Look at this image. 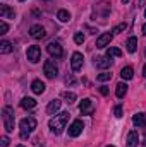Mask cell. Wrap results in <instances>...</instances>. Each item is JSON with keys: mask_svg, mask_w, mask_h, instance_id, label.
Segmentation results:
<instances>
[{"mask_svg": "<svg viewBox=\"0 0 146 147\" xmlns=\"http://www.w3.org/2000/svg\"><path fill=\"white\" fill-rule=\"evenodd\" d=\"M126 46H127V51L129 53H134L136 50H138V38H129L127 39V43H126Z\"/></svg>", "mask_w": 146, "mask_h": 147, "instance_id": "obj_22", "label": "cell"}, {"mask_svg": "<svg viewBox=\"0 0 146 147\" xmlns=\"http://www.w3.org/2000/svg\"><path fill=\"white\" fill-rule=\"evenodd\" d=\"M0 16H2V19H14L16 12L9 5H0Z\"/></svg>", "mask_w": 146, "mask_h": 147, "instance_id": "obj_13", "label": "cell"}, {"mask_svg": "<svg viewBox=\"0 0 146 147\" xmlns=\"http://www.w3.org/2000/svg\"><path fill=\"white\" fill-rule=\"evenodd\" d=\"M95 65L98 67V69H110L112 67V58L110 57H98L96 60H95Z\"/></svg>", "mask_w": 146, "mask_h": 147, "instance_id": "obj_11", "label": "cell"}, {"mask_svg": "<svg viewBox=\"0 0 146 147\" xmlns=\"http://www.w3.org/2000/svg\"><path fill=\"white\" fill-rule=\"evenodd\" d=\"M14 48H12V43L10 41H7V39H2L0 41V53H3V55H7V53H10Z\"/></svg>", "mask_w": 146, "mask_h": 147, "instance_id": "obj_20", "label": "cell"}, {"mask_svg": "<svg viewBox=\"0 0 146 147\" xmlns=\"http://www.w3.org/2000/svg\"><path fill=\"white\" fill-rule=\"evenodd\" d=\"M100 94H103V96H107V94H108V87H105V86H102V87H100Z\"/></svg>", "mask_w": 146, "mask_h": 147, "instance_id": "obj_33", "label": "cell"}, {"mask_svg": "<svg viewBox=\"0 0 146 147\" xmlns=\"http://www.w3.org/2000/svg\"><path fill=\"white\" fill-rule=\"evenodd\" d=\"M2 121H3V128L7 132H14V123H16V118H14V110L10 106H5L2 110Z\"/></svg>", "mask_w": 146, "mask_h": 147, "instance_id": "obj_3", "label": "cell"}, {"mask_svg": "<svg viewBox=\"0 0 146 147\" xmlns=\"http://www.w3.org/2000/svg\"><path fill=\"white\" fill-rule=\"evenodd\" d=\"M67 120H69V111H62V113L55 115V116L48 121V127H50V130H52L55 135H60V134L64 132L65 125H67Z\"/></svg>", "mask_w": 146, "mask_h": 147, "instance_id": "obj_1", "label": "cell"}, {"mask_svg": "<svg viewBox=\"0 0 146 147\" xmlns=\"http://www.w3.org/2000/svg\"><path fill=\"white\" fill-rule=\"evenodd\" d=\"M17 147H24V146H17Z\"/></svg>", "mask_w": 146, "mask_h": 147, "instance_id": "obj_39", "label": "cell"}, {"mask_svg": "<svg viewBox=\"0 0 146 147\" xmlns=\"http://www.w3.org/2000/svg\"><path fill=\"white\" fill-rule=\"evenodd\" d=\"M107 57H122V51L119 50V48H115V46H108L107 48Z\"/></svg>", "mask_w": 146, "mask_h": 147, "instance_id": "obj_24", "label": "cell"}, {"mask_svg": "<svg viewBox=\"0 0 146 147\" xmlns=\"http://www.w3.org/2000/svg\"><path fill=\"white\" fill-rule=\"evenodd\" d=\"M145 17H146V10H145Z\"/></svg>", "mask_w": 146, "mask_h": 147, "instance_id": "obj_40", "label": "cell"}, {"mask_svg": "<svg viewBox=\"0 0 146 147\" xmlns=\"http://www.w3.org/2000/svg\"><path fill=\"white\" fill-rule=\"evenodd\" d=\"M143 75H145V77H146V65H145V67H143Z\"/></svg>", "mask_w": 146, "mask_h": 147, "instance_id": "obj_35", "label": "cell"}, {"mask_svg": "<svg viewBox=\"0 0 146 147\" xmlns=\"http://www.w3.org/2000/svg\"><path fill=\"white\" fill-rule=\"evenodd\" d=\"M9 142H10V140H9V137H5V135L0 139V144H2V147H7V146H9Z\"/></svg>", "mask_w": 146, "mask_h": 147, "instance_id": "obj_32", "label": "cell"}, {"mask_svg": "<svg viewBox=\"0 0 146 147\" xmlns=\"http://www.w3.org/2000/svg\"><path fill=\"white\" fill-rule=\"evenodd\" d=\"M19 127H21V139H28L29 137V134L36 128V120L33 118V116H29V118H23L21 120V123H19Z\"/></svg>", "mask_w": 146, "mask_h": 147, "instance_id": "obj_2", "label": "cell"}, {"mask_svg": "<svg viewBox=\"0 0 146 147\" xmlns=\"http://www.w3.org/2000/svg\"><path fill=\"white\" fill-rule=\"evenodd\" d=\"M83 62H84V57H83V53H79V51L72 53V57H71V69H72L74 72L81 70V67H83Z\"/></svg>", "mask_w": 146, "mask_h": 147, "instance_id": "obj_7", "label": "cell"}, {"mask_svg": "<svg viewBox=\"0 0 146 147\" xmlns=\"http://www.w3.org/2000/svg\"><path fill=\"white\" fill-rule=\"evenodd\" d=\"M122 3H129V0H122Z\"/></svg>", "mask_w": 146, "mask_h": 147, "instance_id": "obj_37", "label": "cell"}, {"mask_svg": "<svg viewBox=\"0 0 146 147\" xmlns=\"http://www.w3.org/2000/svg\"><path fill=\"white\" fill-rule=\"evenodd\" d=\"M65 84H67V86H74V84H76V77H74V75H67V77H65Z\"/></svg>", "mask_w": 146, "mask_h": 147, "instance_id": "obj_30", "label": "cell"}, {"mask_svg": "<svg viewBox=\"0 0 146 147\" xmlns=\"http://www.w3.org/2000/svg\"><path fill=\"white\" fill-rule=\"evenodd\" d=\"M46 51H48L50 57H55V58H60L64 55V50H62L60 43H57V41H50L46 45Z\"/></svg>", "mask_w": 146, "mask_h": 147, "instance_id": "obj_4", "label": "cell"}, {"mask_svg": "<svg viewBox=\"0 0 146 147\" xmlns=\"http://www.w3.org/2000/svg\"><path fill=\"white\" fill-rule=\"evenodd\" d=\"M31 91L35 92V94H43L45 92V84L41 82V80H33L31 82Z\"/></svg>", "mask_w": 146, "mask_h": 147, "instance_id": "obj_17", "label": "cell"}, {"mask_svg": "<svg viewBox=\"0 0 146 147\" xmlns=\"http://www.w3.org/2000/svg\"><path fill=\"white\" fill-rule=\"evenodd\" d=\"M110 41H112V33H103L102 36L96 39V48H105V46H108Z\"/></svg>", "mask_w": 146, "mask_h": 147, "instance_id": "obj_12", "label": "cell"}, {"mask_svg": "<svg viewBox=\"0 0 146 147\" xmlns=\"http://www.w3.org/2000/svg\"><path fill=\"white\" fill-rule=\"evenodd\" d=\"M35 106H36V101H35L33 98H28V96H26V98L21 99V108H24V110H33Z\"/></svg>", "mask_w": 146, "mask_h": 147, "instance_id": "obj_18", "label": "cell"}, {"mask_svg": "<svg viewBox=\"0 0 146 147\" xmlns=\"http://www.w3.org/2000/svg\"><path fill=\"white\" fill-rule=\"evenodd\" d=\"M138 142H139V135H138V132H136V130L129 132V135H127V144H126V147H138Z\"/></svg>", "mask_w": 146, "mask_h": 147, "instance_id": "obj_14", "label": "cell"}, {"mask_svg": "<svg viewBox=\"0 0 146 147\" xmlns=\"http://www.w3.org/2000/svg\"><path fill=\"white\" fill-rule=\"evenodd\" d=\"M126 28H127V24H126V22H124V24H117V26L112 29V33H113V34H119V33L126 31Z\"/></svg>", "mask_w": 146, "mask_h": 147, "instance_id": "obj_26", "label": "cell"}, {"mask_svg": "<svg viewBox=\"0 0 146 147\" xmlns=\"http://www.w3.org/2000/svg\"><path fill=\"white\" fill-rule=\"evenodd\" d=\"M107 147H113V146H107Z\"/></svg>", "mask_w": 146, "mask_h": 147, "instance_id": "obj_41", "label": "cell"}, {"mask_svg": "<svg viewBox=\"0 0 146 147\" xmlns=\"http://www.w3.org/2000/svg\"><path fill=\"white\" fill-rule=\"evenodd\" d=\"M83 128H84L83 121L81 120H74L71 123V127H69V137H79L83 134Z\"/></svg>", "mask_w": 146, "mask_h": 147, "instance_id": "obj_8", "label": "cell"}, {"mask_svg": "<svg viewBox=\"0 0 146 147\" xmlns=\"http://www.w3.org/2000/svg\"><path fill=\"white\" fill-rule=\"evenodd\" d=\"M19 2H26V0H19Z\"/></svg>", "mask_w": 146, "mask_h": 147, "instance_id": "obj_38", "label": "cell"}, {"mask_svg": "<svg viewBox=\"0 0 146 147\" xmlns=\"http://www.w3.org/2000/svg\"><path fill=\"white\" fill-rule=\"evenodd\" d=\"M26 55H28V60L31 63H36V62H40V58H41V50H40V46L33 45V46L28 48V53Z\"/></svg>", "mask_w": 146, "mask_h": 147, "instance_id": "obj_6", "label": "cell"}, {"mask_svg": "<svg viewBox=\"0 0 146 147\" xmlns=\"http://www.w3.org/2000/svg\"><path fill=\"white\" fill-rule=\"evenodd\" d=\"M132 123L136 125V127H146V113H136L134 116H132Z\"/></svg>", "mask_w": 146, "mask_h": 147, "instance_id": "obj_16", "label": "cell"}, {"mask_svg": "<svg viewBox=\"0 0 146 147\" xmlns=\"http://www.w3.org/2000/svg\"><path fill=\"white\" fill-rule=\"evenodd\" d=\"M120 77H122L124 80H131V79L134 77V69H132V67H124V69L120 70Z\"/></svg>", "mask_w": 146, "mask_h": 147, "instance_id": "obj_21", "label": "cell"}, {"mask_svg": "<svg viewBox=\"0 0 146 147\" xmlns=\"http://www.w3.org/2000/svg\"><path fill=\"white\" fill-rule=\"evenodd\" d=\"M43 72H45V75H46L48 79H55L57 74H59V69H57V65H55L53 60H46V62L43 63Z\"/></svg>", "mask_w": 146, "mask_h": 147, "instance_id": "obj_5", "label": "cell"}, {"mask_svg": "<svg viewBox=\"0 0 146 147\" xmlns=\"http://www.w3.org/2000/svg\"><path fill=\"white\" fill-rule=\"evenodd\" d=\"M29 36L35 38V39H43V38L46 36V33H45V28H43V26H40V24L31 26V28H29Z\"/></svg>", "mask_w": 146, "mask_h": 147, "instance_id": "obj_10", "label": "cell"}, {"mask_svg": "<svg viewBox=\"0 0 146 147\" xmlns=\"http://www.w3.org/2000/svg\"><path fill=\"white\" fill-rule=\"evenodd\" d=\"M74 41H76L77 45H83V43H84V34H83V33H76V34H74Z\"/></svg>", "mask_w": 146, "mask_h": 147, "instance_id": "obj_28", "label": "cell"}, {"mask_svg": "<svg viewBox=\"0 0 146 147\" xmlns=\"http://www.w3.org/2000/svg\"><path fill=\"white\" fill-rule=\"evenodd\" d=\"M62 98H64V99H65V101H67L69 105L76 101V94H74V92H69V91H65V92H62Z\"/></svg>", "mask_w": 146, "mask_h": 147, "instance_id": "obj_25", "label": "cell"}, {"mask_svg": "<svg viewBox=\"0 0 146 147\" xmlns=\"http://www.w3.org/2000/svg\"><path fill=\"white\" fill-rule=\"evenodd\" d=\"M60 106H62V103H60L59 99H53V101L48 103V106H46V113H48V115H55V113H59Z\"/></svg>", "mask_w": 146, "mask_h": 147, "instance_id": "obj_15", "label": "cell"}, {"mask_svg": "<svg viewBox=\"0 0 146 147\" xmlns=\"http://www.w3.org/2000/svg\"><path fill=\"white\" fill-rule=\"evenodd\" d=\"M143 34H146V24L143 26Z\"/></svg>", "mask_w": 146, "mask_h": 147, "instance_id": "obj_36", "label": "cell"}, {"mask_svg": "<svg viewBox=\"0 0 146 147\" xmlns=\"http://www.w3.org/2000/svg\"><path fill=\"white\" fill-rule=\"evenodd\" d=\"M100 82H105V80H110L112 79V74H108V72H103V74H100L98 77H96Z\"/></svg>", "mask_w": 146, "mask_h": 147, "instance_id": "obj_27", "label": "cell"}, {"mask_svg": "<svg viewBox=\"0 0 146 147\" xmlns=\"http://www.w3.org/2000/svg\"><path fill=\"white\" fill-rule=\"evenodd\" d=\"M113 115H115L117 118H122V106H115V110H113Z\"/></svg>", "mask_w": 146, "mask_h": 147, "instance_id": "obj_31", "label": "cell"}, {"mask_svg": "<svg viewBox=\"0 0 146 147\" xmlns=\"http://www.w3.org/2000/svg\"><path fill=\"white\" fill-rule=\"evenodd\" d=\"M7 31H9V26H7L5 21H2V22H0V34H5Z\"/></svg>", "mask_w": 146, "mask_h": 147, "instance_id": "obj_29", "label": "cell"}, {"mask_svg": "<svg viewBox=\"0 0 146 147\" xmlns=\"http://www.w3.org/2000/svg\"><path fill=\"white\" fill-rule=\"evenodd\" d=\"M57 19H59L60 22H69V21H71V14H69L65 9H60L59 14H57Z\"/></svg>", "mask_w": 146, "mask_h": 147, "instance_id": "obj_23", "label": "cell"}, {"mask_svg": "<svg viewBox=\"0 0 146 147\" xmlns=\"http://www.w3.org/2000/svg\"><path fill=\"white\" fill-rule=\"evenodd\" d=\"M79 111H81L83 115H91V113L95 111V106H93V101H91L89 98L83 99V101L79 103Z\"/></svg>", "mask_w": 146, "mask_h": 147, "instance_id": "obj_9", "label": "cell"}, {"mask_svg": "<svg viewBox=\"0 0 146 147\" xmlns=\"http://www.w3.org/2000/svg\"><path fill=\"white\" fill-rule=\"evenodd\" d=\"M146 5V0H138V7H145Z\"/></svg>", "mask_w": 146, "mask_h": 147, "instance_id": "obj_34", "label": "cell"}, {"mask_svg": "<svg viewBox=\"0 0 146 147\" xmlns=\"http://www.w3.org/2000/svg\"><path fill=\"white\" fill-rule=\"evenodd\" d=\"M126 94H127V84H124V82L117 84V87H115V96H117L119 99H122Z\"/></svg>", "mask_w": 146, "mask_h": 147, "instance_id": "obj_19", "label": "cell"}]
</instances>
